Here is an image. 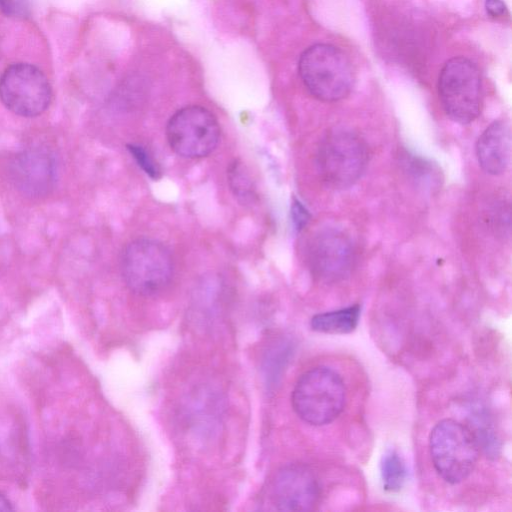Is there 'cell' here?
Instances as JSON below:
<instances>
[{
  "label": "cell",
  "instance_id": "ba28073f",
  "mask_svg": "<svg viewBox=\"0 0 512 512\" xmlns=\"http://www.w3.org/2000/svg\"><path fill=\"white\" fill-rule=\"evenodd\" d=\"M0 100L14 114L35 117L49 107L52 90L45 74L29 63H14L0 77Z\"/></svg>",
  "mask_w": 512,
  "mask_h": 512
},
{
  "label": "cell",
  "instance_id": "3957f363",
  "mask_svg": "<svg viewBox=\"0 0 512 512\" xmlns=\"http://www.w3.org/2000/svg\"><path fill=\"white\" fill-rule=\"evenodd\" d=\"M429 453L439 477L449 484H458L474 470L480 449L467 425L443 419L430 432Z\"/></svg>",
  "mask_w": 512,
  "mask_h": 512
},
{
  "label": "cell",
  "instance_id": "30bf717a",
  "mask_svg": "<svg viewBox=\"0 0 512 512\" xmlns=\"http://www.w3.org/2000/svg\"><path fill=\"white\" fill-rule=\"evenodd\" d=\"M269 495L277 510L310 511L320 498L319 480L307 465L288 464L274 475Z\"/></svg>",
  "mask_w": 512,
  "mask_h": 512
},
{
  "label": "cell",
  "instance_id": "5bb4252c",
  "mask_svg": "<svg viewBox=\"0 0 512 512\" xmlns=\"http://www.w3.org/2000/svg\"><path fill=\"white\" fill-rule=\"evenodd\" d=\"M381 481L385 491H399L407 477V468L403 458L395 449L387 450L380 462Z\"/></svg>",
  "mask_w": 512,
  "mask_h": 512
},
{
  "label": "cell",
  "instance_id": "9c48e42d",
  "mask_svg": "<svg viewBox=\"0 0 512 512\" xmlns=\"http://www.w3.org/2000/svg\"><path fill=\"white\" fill-rule=\"evenodd\" d=\"M306 257L315 278L324 283H335L351 273L355 248L347 233L338 228L325 227L310 238Z\"/></svg>",
  "mask_w": 512,
  "mask_h": 512
},
{
  "label": "cell",
  "instance_id": "9a60e30c",
  "mask_svg": "<svg viewBox=\"0 0 512 512\" xmlns=\"http://www.w3.org/2000/svg\"><path fill=\"white\" fill-rule=\"evenodd\" d=\"M471 430L480 450H483L487 457L495 458L499 453V441L492 424L484 411L472 412L470 415Z\"/></svg>",
  "mask_w": 512,
  "mask_h": 512
},
{
  "label": "cell",
  "instance_id": "8fae6325",
  "mask_svg": "<svg viewBox=\"0 0 512 512\" xmlns=\"http://www.w3.org/2000/svg\"><path fill=\"white\" fill-rule=\"evenodd\" d=\"M8 174L14 187L29 197H42L54 188L57 165L52 152L41 146L24 148L12 156Z\"/></svg>",
  "mask_w": 512,
  "mask_h": 512
},
{
  "label": "cell",
  "instance_id": "44dd1931",
  "mask_svg": "<svg viewBox=\"0 0 512 512\" xmlns=\"http://www.w3.org/2000/svg\"><path fill=\"white\" fill-rule=\"evenodd\" d=\"M485 8L491 17H500L506 13V6L502 0H485Z\"/></svg>",
  "mask_w": 512,
  "mask_h": 512
},
{
  "label": "cell",
  "instance_id": "e0dca14e",
  "mask_svg": "<svg viewBox=\"0 0 512 512\" xmlns=\"http://www.w3.org/2000/svg\"><path fill=\"white\" fill-rule=\"evenodd\" d=\"M127 149L139 167L151 178L157 179L160 171L149 152L141 145L128 144Z\"/></svg>",
  "mask_w": 512,
  "mask_h": 512
},
{
  "label": "cell",
  "instance_id": "ac0fdd59",
  "mask_svg": "<svg viewBox=\"0 0 512 512\" xmlns=\"http://www.w3.org/2000/svg\"><path fill=\"white\" fill-rule=\"evenodd\" d=\"M0 11L7 17L27 18L31 13V0H0Z\"/></svg>",
  "mask_w": 512,
  "mask_h": 512
},
{
  "label": "cell",
  "instance_id": "ffe728a7",
  "mask_svg": "<svg viewBox=\"0 0 512 512\" xmlns=\"http://www.w3.org/2000/svg\"><path fill=\"white\" fill-rule=\"evenodd\" d=\"M230 181L235 193L238 195H246L249 192V183L247 176L241 173L239 165H234L230 171Z\"/></svg>",
  "mask_w": 512,
  "mask_h": 512
},
{
  "label": "cell",
  "instance_id": "52a82bcc",
  "mask_svg": "<svg viewBox=\"0 0 512 512\" xmlns=\"http://www.w3.org/2000/svg\"><path fill=\"white\" fill-rule=\"evenodd\" d=\"M171 149L186 158H201L218 145L220 127L215 116L202 106L192 105L175 112L166 126Z\"/></svg>",
  "mask_w": 512,
  "mask_h": 512
},
{
  "label": "cell",
  "instance_id": "5b68a950",
  "mask_svg": "<svg viewBox=\"0 0 512 512\" xmlns=\"http://www.w3.org/2000/svg\"><path fill=\"white\" fill-rule=\"evenodd\" d=\"M438 93L446 115L454 122H473L482 107V78L477 65L465 57H454L442 67Z\"/></svg>",
  "mask_w": 512,
  "mask_h": 512
},
{
  "label": "cell",
  "instance_id": "2e32d148",
  "mask_svg": "<svg viewBox=\"0 0 512 512\" xmlns=\"http://www.w3.org/2000/svg\"><path fill=\"white\" fill-rule=\"evenodd\" d=\"M287 347L280 343L271 347L263 360V372L268 386L274 385L280 377L287 359Z\"/></svg>",
  "mask_w": 512,
  "mask_h": 512
},
{
  "label": "cell",
  "instance_id": "7c38bea8",
  "mask_svg": "<svg viewBox=\"0 0 512 512\" xmlns=\"http://www.w3.org/2000/svg\"><path fill=\"white\" fill-rule=\"evenodd\" d=\"M476 156L481 168L488 174L500 175L511 159V130L504 121H494L479 136Z\"/></svg>",
  "mask_w": 512,
  "mask_h": 512
},
{
  "label": "cell",
  "instance_id": "4fadbf2b",
  "mask_svg": "<svg viewBox=\"0 0 512 512\" xmlns=\"http://www.w3.org/2000/svg\"><path fill=\"white\" fill-rule=\"evenodd\" d=\"M361 307L351 305L345 308L314 315L310 320L313 331L325 334H348L358 325Z\"/></svg>",
  "mask_w": 512,
  "mask_h": 512
},
{
  "label": "cell",
  "instance_id": "8992f818",
  "mask_svg": "<svg viewBox=\"0 0 512 512\" xmlns=\"http://www.w3.org/2000/svg\"><path fill=\"white\" fill-rule=\"evenodd\" d=\"M173 268L170 251L154 239H136L122 253L123 279L139 295L149 296L163 290L172 278Z\"/></svg>",
  "mask_w": 512,
  "mask_h": 512
},
{
  "label": "cell",
  "instance_id": "d6986e66",
  "mask_svg": "<svg viewBox=\"0 0 512 512\" xmlns=\"http://www.w3.org/2000/svg\"><path fill=\"white\" fill-rule=\"evenodd\" d=\"M291 218L295 229L298 231L302 230L310 219L308 210L297 199H294L291 205Z\"/></svg>",
  "mask_w": 512,
  "mask_h": 512
},
{
  "label": "cell",
  "instance_id": "7a4b0ae2",
  "mask_svg": "<svg viewBox=\"0 0 512 512\" xmlns=\"http://www.w3.org/2000/svg\"><path fill=\"white\" fill-rule=\"evenodd\" d=\"M298 71L307 90L321 101L341 100L353 86V70L348 57L330 44L317 43L303 51Z\"/></svg>",
  "mask_w": 512,
  "mask_h": 512
},
{
  "label": "cell",
  "instance_id": "6da1fadb",
  "mask_svg": "<svg viewBox=\"0 0 512 512\" xmlns=\"http://www.w3.org/2000/svg\"><path fill=\"white\" fill-rule=\"evenodd\" d=\"M345 401L346 388L342 377L326 366L305 371L295 383L291 395L295 413L313 426L333 422L341 414Z\"/></svg>",
  "mask_w": 512,
  "mask_h": 512
},
{
  "label": "cell",
  "instance_id": "7402d4cb",
  "mask_svg": "<svg viewBox=\"0 0 512 512\" xmlns=\"http://www.w3.org/2000/svg\"><path fill=\"white\" fill-rule=\"evenodd\" d=\"M14 507L11 503V501L4 495L2 492H0V511H13Z\"/></svg>",
  "mask_w": 512,
  "mask_h": 512
},
{
  "label": "cell",
  "instance_id": "277c9868",
  "mask_svg": "<svg viewBox=\"0 0 512 512\" xmlns=\"http://www.w3.org/2000/svg\"><path fill=\"white\" fill-rule=\"evenodd\" d=\"M365 141L347 128L327 132L317 151V168L322 181L334 189L352 186L368 163Z\"/></svg>",
  "mask_w": 512,
  "mask_h": 512
}]
</instances>
